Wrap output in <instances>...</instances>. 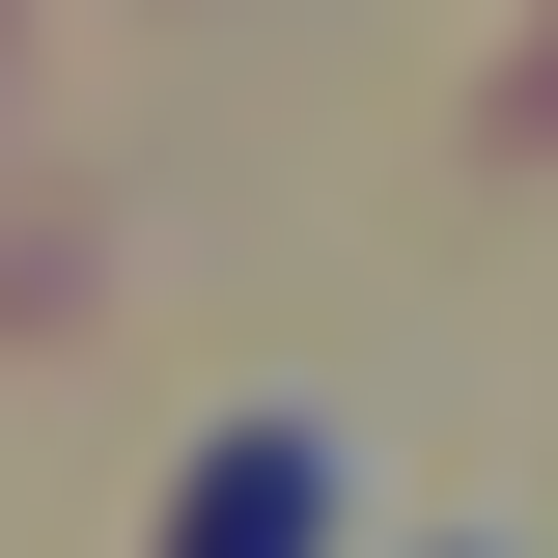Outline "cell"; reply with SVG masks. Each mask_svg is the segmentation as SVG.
Instances as JSON below:
<instances>
[{
	"label": "cell",
	"instance_id": "obj_1",
	"mask_svg": "<svg viewBox=\"0 0 558 558\" xmlns=\"http://www.w3.org/2000/svg\"><path fill=\"white\" fill-rule=\"evenodd\" d=\"M168 558H336V447H307V418H252V447L196 475V531H168Z\"/></svg>",
	"mask_w": 558,
	"mask_h": 558
}]
</instances>
